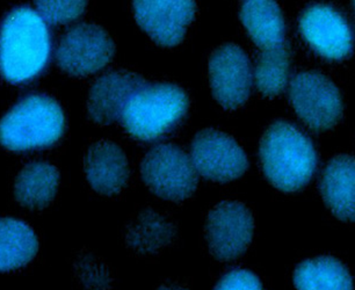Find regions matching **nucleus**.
I'll return each mask as SVG.
<instances>
[{
  "mask_svg": "<svg viewBox=\"0 0 355 290\" xmlns=\"http://www.w3.org/2000/svg\"><path fill=\"white\" fill-rule=\"evenodd\" d=\"M289 98L295 112L313 130H327L340 120V93L322 74L315 71L299 74L291 80Z\"/></svg>",
  "mask_w": 355,
  "mask_h": 290,
  "instance_id": "6",
  "label": "nucleus"
},
{
  "mask_svg": "<svg viewBox=\"0 0 355 290\" xmlns=\"http://www.w3.org/2000/svg\"><path fill=\"white\" fill-rule=\"evenodd\" d=\"M141 173L151 191L174 202L189 198L199 181L191 157L174 144L157 145L146 153Z\"/></svg>",
  "mask_w": 355,
  "mask_h": 290,
  "instance_id": "5",
  "label": "nucleus"
},
{
  "mask_svg": "<svg viewBox=\"0 0 355 290\" xmlns=\"http://www.w3.org/2000/svg\"><path fill=\"white\" fill-rule=\"evenodd\" d=\"M325 205L341 221H355V160L338 156L327 164L320 181Z\"/></svg>",
  "mask_w": 355,
  "mask_h": 290,
  "instance_id": "15",
  "label": "nucleus"
},
{
  "mask_svg": "<svg viewBox=\"0 0 355 290\" xmlns=\"http://www.w3.org/2000/svg\"><path fill=\"white\" fill-rule=\"evenodd\" d=\"M260 160L270 184L284 191L304 187L315 173L317 155L313 143L293 124H272L260 142Z\"/></svg>",
  "mask_w": 355,
  "mask_h": 290,
  "instance_id": "2",
  "label": "nucleus"
},
{
  "mask_svg": "<svg viewBox=\"0 0 355 290\" xmlns=\"http://www.w3.org/2000/svg\"><path fill=\"white\" fill-rule=\"evenodd\" d=\"M51 42L42 17L32 8L10 13L0 27V74L12 84L29 82L49 62Z\"/></svg>",
  "mask_w": 355,
  "mask_h": 290,
  "instance_id": "1",
  "label": "nucleus"
},
{
  "mask_svg": "<svg viewBox=\"0 0 355 290\" xmlns=\"http://www.w3.org/2000/svg\"><path fill=\"white\" fill-rule=\"evenodd\" d=\"M191 160L196 172L209 180L227 182L245 173L249 162L239 143L229 135L206 129L192 142Z\"/></svg>",
  "mask_w": 355,
  "mask_h": 290,
  "instance_id": "8",
  "label": "nucleus"
},
{
  "mask_svg": "<svg viewBox=\"0 0 355 290\" xmlns=\"http://www.w3.org/2000/svg\"><path fill=\"white\" fill-rule=\"evenodd\" d=\"M36 8L50 25H64L84 13L86 0H35Z\"/></svg>",
  "mask_w": 355,
  "mask_h": 290,
  "instance_id": "22",
  "label": "nucleus"
},
{
  "mask_svg": "<svg viewBox=\"0 0 355 290\" xmlns=\"http://www.w3.org/2000/svg\"><path fill=\"white\" fill-rule=\"evenodd\" d=\"M300 29L309 46L327 60H344L353 49L351 27L343 15L327 5L308 8L300 20Z\"/></svg>",
  "mask_w": 355,
  "mask_h": 290,
  "instance_id": "12",
  "label": "nucleus"
},
{
  "mask_svg": "<svg viewBox=\"0 0 355 290\" xmlns=\"http://www.w3.org/2000/svg\"><path fill=\"white\" fill-rule=\"evenodd\" d=\"M241 20L260 49L284 43V17L274 0H248L243 5Z\"/></svg>",
  "mask_w": 355,
  "mask_h": 290,
  "instance_id": "16",
  "label": "nucleus"
},
{
  "mask_svg": "<svg viewBox=\"0 0 355 290\" xmlns=\"http://www.w3.org/2000/svg\"><path fill=\"white\" fill-rule=\"evenodd\" d=\"M353 3H354V6H355V0H353Z\"/></svg>",
  "mask_w": 355,
  "mask_h": 290,
  "instance_id": "24",
  "label": "nucleus"
},
{
  "mask_svg": "<svg viewBox=\"0 0 355 290\" xmlns=\"http://www.w3.org/2000/svg\"><path fill=\"white\" fill-rule=\"evenodd\" d=\"M172 224L157 215L156 212L148 210L139 216L127 234V241L132 248L139 252H155L173 237Z\"/></svg>",
  "mask_w": 355,
  "mask_h": 290,
  "instance_id": "21",
  "label": "nucleus"
},
{
  "mask_svg": "<svg viewBox=\"0 0 355 290\" xmlns=\"http://www.w3.org/2000/svg\"><path fill=\"white\" fill-rule=\"evenodd\" d=\"M263 284L254 274L243 269H237L227 273L220 282L216 289H261Z\"/></svg>",
  "mask_w": 355,
  "mask_h": 290,
  "instance_id": "23",
  "label": "nucleus"
},
{
  "mask_svg": "<svg viewBox=\"0 0 355 290\" xmlns=\"http://www.w3.org/2000/svg\"><path fill=\"white\" fill-rule=\"evenodd\" d=\"M146 84L142 77L127 71L106 74L96 80L89 92L87 103L89 117L100 124L121 120L129 99Z\"/></svg>",
  "mask_w": 355,
  "mask_h": 290,
  "instance_id": "13",
  "label": "nucleus"
},
{
  "mask_svg": "<svg viewBox=\"0 0 355 290\" xmlns=\"http://www.w3.org/2000/svg\"><path fill=\"white\" fill-rule=\"evenodd\" d=\"M252 214L241 202H220L207 220V241L210 253L222 262L239 258L252 241Z\"/></svg>",
  "mask_w": 355,
  "mask_h": 290,
  "instance_id": "9",
  "label": "nucleus"
},
{
  "mask_svg": "<svg viewBox=\"0 0 355 290\" xmlns=\"http://www.w3.org/2000/svg\"><path fill=\"white\" fill-rule=\"evenodd\" d=\"M189 110L185 91L172 84L143 85L129 99L122 126L139 141H155L177 127Z\"/></svg>",
  "mask_w": 355,
  "mask_h": 290,
  "instance_id": "4",
  "label": "nucleus"
},
{
  "mask_svg": "<svg viewBox=\"0 0 355 290\" xmlns=\"http://www.w3.org/2000/svg\"><path fill=\"white\" fill-rule=\"evenodd\" d=\"M39 241L28 224L15 219H0V272L27 265L37 253Z\"/></svg>",
  "mask_w": 355,
  "mask_h": 290,
  "instance_id": "18",
  "label": "nucleus"
},
{
  "mask_svg": "<svg viewBox=\"0 0 355 290\" xmlns=\"http://www.w3.org/2000/svg\"><path fill=\"white\" fill-rule=\"evenodd\" d=\"M115 46L101 27L89 24L75 26L65 33L57 48L56 60L69 75H92L113 58Z\"/></svg>",
  "mask_w": 355,
  "mask_h": 290,
  "instance_id": "7",
  "label": "nucleus"
},
{
  "mask_svg": "<svg viewBox=\"0 0 355 290\" xmlns=\"http://www.w3.org/2000/svg\"><path fill=\"white\" fill-rule=\"evenodd\" d=\"M136 22L160 46L182 42L196 15L194 0H134Z\"/></svg>",
  "mask_w": 355,
  "mask_h": 290,
  "instance_id": "11",
  "label": "nucleus"
},
{
  "mask_svg": "<svg viewBox=\"0 0 355 290\" xmlns=\"http://www.w3.org/2000/svg\"><path fill=\"white\" fill-rule=\"evenodd\" d=\"M210 86L217 103L225 110H236L249 99L252 70L246 53L239 46L225 44L209 60Z\"/></svg>",
  "mask_w": 355,
  "mask_h": 290,
  "instance_id": "10",
  "label": "nucleus"
},
{
  "mask_svg": "<svg viewBox=\"0 0 355 290\" xmlns=\"http://www.w3.org/2000/svg\"><path fill=\"white\" fill-rule=\"evenodd\" d=\"M291 53L288 46H280L263 49L257 63L254 77L257 87L263 96H277L287 85Z\"/></svg>",
  "mask_w": 355,
  "mask_h": 290,
  "instance_id": "20",
  "label": "nucleus"
},
{
  "mask_svg": "<svg viewBox=\"0 0 355 290\" xmlns=\"http://www.w3.org/2000/svg\"><path fill=\"white\" fill-rule=\"evenodd\" d=\"M84 167L89 185L100 194H117L128 181L127 157L121 148L112 142L93 144L87 151Z\"/></svg>",
  "mask_w": 355,
  "mask_h": 290,
  "instance_id": "14",
  "label": "nucleus"
},
{
  "mask_svg": "<svg viewBox=\"0 0 355 290\" xmlns=\"http://www.w3.org/2000/svg\"><path fill=\"white\" fill-rule=\"evenodd\" d=\"M294 283L297 289H353V280L347 269L331 257L310 259L297 266Z\"/></svg>",
  "mask_w": 355,
  "mask_h": 290,
  "instance_id": "19",
  "label": "nucleus"
},
{
  "mask_svg": "<svg viewBox=\"0 0 355 290\" xmlns=\"http://www.w3.org/2000/svg\"><path fill=\"white\" fill-rule=\"evenodd\" d=\"M64 127L61 106L50 96L33 94L0 121V144L11 151L44 149L62 137Z\"/></svg>",
  "mask_w": 355,
  "mask_h": 290,
  "instance_id": "3",
  "label": "nucleus"
},
{
  "mask_svg": "<svg viewBox=\"0 0 355 290\" xmlns=\"http://www.w3.org/2000/svg\"><path fill=\"white\" fill-rule=\"evenodd\" d=\"M58 182L60 172L51 164H27L15 180V198L29 209L46 208L56 195Z\"/></svg>",
  "mask_w": 355,
  "mask_h": 290,
  "instance_id": "17",
  "label": "nucleus"
}]
</instances>
